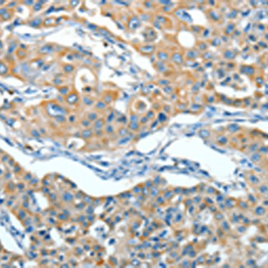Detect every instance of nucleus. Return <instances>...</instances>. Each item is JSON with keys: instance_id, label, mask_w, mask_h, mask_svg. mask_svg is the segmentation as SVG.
<instances>
[{"instance_id": "nucleus-1", "label": "nucleus", "mask_w": 268, "mask_h": 268, "mask_svg": "<svg viewBox=\"0 0 268 268\" xmlns=\"http://www.w3.org/2000/svg\"><path fill=\"white\" fill-rule=\"evenodd\" d=\"M46 110L48 112L49 115L55 117L60 115H65L66 113H67L66 109H65L60 105L55 103V102L48 103V105H47Z\"/></svg>"}, {"instance_id": "nucleus-2", "label": "nucleus", "mask_w": 268, "mask_h": 268, "mask_svg": "<svg viewBox=\"0 0 268 268\" xmlns=\"http://www.w3.org/2000/svg\"><path fill=\"white\" fill-rule=\"evenodd\" d=\"M79 96L78 94L75 91L71 92L66 95V101L70 104H75L78 102Z\"/></svg>"}, {"instance_id": "nucleus-3", "label": "nucleus", "mask_w": 268, "mask_h": 268, "mask_svg": "<svg viewBox=\"0 0 268 268\" xmlns=\"http://www.w3.org/2000/svg\"><path fill=\"white\" fill-rule=\"evenodd\" d=\"M106 125V120L103 118H99L93 123V126L94 130L102 129Z\"/></svg>"}, {"instance_id": "nucleus-4", "label": "nucleus", "mask_w": 268, "mask_h": 268, "mask_svg": "<svg viewBox=\"0 0 268 268\" xmlns=\"http://www.w3.org/2000/svg\"><path fill=\"white\" fill-rule=\"evenodd\" d=\"M53 51V47L51 45L46 44L44 45L41 48L38 50V54H47L51 53Z\"/></svg>"}, {"instance_id": "nucleus-5", "label": "nucleus", "mask_w": 268, "mask_h": 268, "mask_svg": "<svg viewBox=\"0 0 268 268\" xmlns=\"http://www.w3.org/2000/svg\"><path fill=\"white\" fill-rule=\"evenodd\" d=\"M93 134V131L91 129H90V128H86V129L82 131L81 135V136L85 138V139H89L91 137H92Z\"/></svg>"}, {"instance_id": "nucleus-6", "label": "nucleus", "mask_w": 268, "mask_h": 268, "mask_svg": "<svg viewBox=\"0 0 268 268\" xmlns=\"http://www.w3.org/2000/svg\"><path fill=\"white\" fill-rule=\"evenodd\" d=\"M86 118H87L88 120H90L92 123H93L96 120L99 119V115H98L97 113L95 112V111H91V112L88 113L87 116H86Z\"/></svg>"}, {"instance_id": "nucleus-7", "label": "nucleus", "mask_w": 268, "mask_h": 268, "mask_svg": "<svg viewBox=\"0 0 268 268\" xmlns=\"http://www.w3.org/2000/svg\"><path fill=\"white\" fill-rule=\"evenodd\" d=\"M107 106H108V104H107L103 100H99L96 102L95 104V108L96 109L98 110H101L103 111V110H105V108H106Z\"/></svg>"}, {"instance_id": "nucleus-8", "label": "nucleus", "mask_w": 268, "mask_h": 268, "mask_svg": "<svg viewBox=\"0 0 268 268\" xmlns=\"http://www.w3.org/2000/svg\"><path fill=\"white\" fill-rule=\"evenodd\" d=\"M83 101L84 102V103L86 104V105L88 106H90V105H93L94 102V101L91 97H90L88 95H84L83 97Z\"/></svg>"}, {"instance_id": "nucleus-9", "label": "nucleus", "mask_w": 268, "mask_h": 268, "mask_svg": "<svg viewBox=\"0 0 268 268\" xmlns=\"http://www.w3.org/2000/svg\"><path fill=\"white\" fill-rule=\"evenodd\" d=\"M29 24L31 26L34 27V28H37V27H39L42 24V20L40 19H33V20H31L29 22Z\"/></svg>"}, {"instance_id": "nucleus-10", "label": "nucleus", "mask_w": 268, "mask_h": 268, "mask_svg": "<svg viewBox=\"0 0 268 268\" xmlns=\"http://www.w3.org/2000/svg\"><path fill=\"white\" fill-rule=\"evenodd\" d=\"M16 55L19 59H23L27 56V53L22 48L19 49V50L16 51Z\"/></svg>"}, {"instance_id": "nucleus-11", "label": "nucleus", "mask_w": 268, "mask_h": 268, "mask_svg": "<svg viewBox=\"0 0 268 268\" xmlns=\"http://www.w3.org/2000/svg\"><path fill=\"white\" fill-rule=\"evenodd\" d=\"M63 70L65 71V72L69 73H71L72 71H74L75 67L72 65H70V64H66V65H65L63 66Z\"/></svg>"}, {"instance_id": "nucleus-12", "label": "nucleus", "mask_w": 268, "mask_h": 268, "mask_svg": "<svg viewBox=\"0 0 268 268\" xmlns=\"http://www.w3.org/2000/svg\"><path fill=\"white\" fill-rule=\"evenodd\" d=\"M54 22H56V20H55V19L54 17H48L45 19V20L43 22V25H44V26H50V25H53Z\"/></svg>"}, {"instance_id": "nucleus-13", "label": "nucleus", "mask_w": 268, "mask_h": 268, "mask_svg": "<svg viewBox=\"0 0 268 268\" xmlns=\"http://www.w3.org/2000/svg\"><path fill=\"white\" fill-rule=\"evenodd\" d=\"M81 125L84 126V127L86 128H89L92 125L91 122L89 120H88L86 117H85V118L82 119L81 121Z\"/></svg>"}, {"instance_id": "nucleus-14", "label": "nucleus", "mask_w": 268, "mask_h": 268, "mask_svg": "<svg viewBox=\"0 0 268 268\" xmlns=\"http://www.w3.org/2000/svg\"><path fill=\"white\" fill-rule=\"evenodd\" d=\"M139 125L137 122H130L128 125V128L132 131H137L139 129Z\"/></svg>"}, {"instance_id": "nucleus-15", "label": "nucleus", "mask_w": 268, "mask_h": 268, "mask_svg": "<svg viewBox=\"0 0 268 268\" xmlns=\"http://www.w3.org/2000/svg\"><path fill=\"white\" fill-rule=\"evenodd\" d=\"M103 100L107 104H110L113 100V96L111 94H108L105 95L103 98Z\"/></svg>"}, {"instance_id": "nucleus-16", "label": "nucleus", "mask_w": 268, "mask_h": 268, "mask_svg": "<svg viewBox=\"0 0 268 268\" xmlns=\"http://www.w3.org/2000/svg\"><path fill=\"white\" fill-rule=\"evenodd\" d=\"M105 131L108 134H112L114 132V128L111 124H108L105 125Z\"/></svg>"}, {"instance_id": "nucleus-17", "label": "nucleus", "mask_w": 268, "mask_h": 268, "mask_svg": "<svg viewBox=\"0 0 268 268\" xmlns=\"http://www.w3.org/2000/svg\"><path fill=\"white\" fill-rule=\"evenodd\" d=\"M7 71H8V67L4 63V62H1V74H4L7 73Z\"/></svg>"}, {"instance_id": "nucleus-18", "label": "nucleus", "mask_w": 268, "mask_h": 268, "mask_svg": "<svg viewBox=\"0 0 268 268\" xmlns=\"http://www.w3.org/2000/svg\"><path fill=\"white\" fill-rule=\"evenodd\" d=\"M11 15H12V13H11V11L8 10L6 13H4V14L1 15V18H2V19L3 20H8V19L11 17Z\"/></svg>"}, {"instance_id": "nucleus-19", "label": "nucleus", "mask_w": 268, "mask_h": 268, "mask_svg": "<svg viewBox=\"0 0 268 268\" xmlns=\"http://www.w3.org/2000/svg\"><path fill=\"white\" fill-rule=\"evenodd\" d=\"M127 133H128V129H127V128H125L124 127H122L120 128V129H119V131H118L119 135L122 136H125V135H126L127 134Z\"/></svg>"}, {"instance_id": "nucleus-20", "label": "nucleus", "mask_w": 268, "mask_h": 268, "mask_svg": "<svg viewBox=\"0 0 268 268\" xmlns=\"http://www.w3.org/2000/svg\"><path fill=\"white\" fill-rule=\"evenodd\" d=\"M115 117V113L112 111L111 113H109V114L108 116L106 119V122H108V123H111L112 121H113Z\"/></svg>"}, {"instance_id": "nucleus-21", "label": "nucleus", "mask_w": 268, "mask_h": 268, "mask_svg": "<svg viewBox=\"0 0 268 268\" xmlns=\"http://www.w3.org/2000/svg\"><path fill=\"white\" fill-rule=\"evenodd\" d=\"M59 89V92H60L62 95H66L67 94H68V91H69L68 87H67V86H62V87H60Z\"/></svg>"}, {"instance_id": "nucleus-22", "label": "nucleus", "mask_w": 268, "mask_h": 268, "mask_svg": "<svg viewBox=\"0 0 268 268\" xmlns=\"http://www.w3.org/2000/svg\"><path fill=\"white\" fill-rule=\"evenodd\" d=\"M56 121L59 122V123H64L66 122V119L65 117V115H60L56 117Z\"/></svg>"}, {"instance_id": "nucleus-23", "label": "nucleus", "mask_w": 268, "mask_h": 268, "mask_svg": "<svg viewBox=\"0 0 268 268\" xmlns=\"http://www.w3.org/2000/svg\"><path fill=\"white\" fill-rule=\"evenodd\" d=\"M41 8H42V4L40 2H37L34 5V10H35V11H38Z\"/></svg>"}, {"instance_id": "nucleus-24", "label": "nucleus", "mask_w": 268, "mask_h": 268, "mask_svg": "<svg viewBox=\"0 0 268 268\" xmlns=\"http://www.w3.org/2000/svg\"><path fill=\"white\" fill-rule=\"evenodd\" d=\"M130 122H137V116L136 114H132L130 117Z\"/></svg>"}, {"instance_id": "nucleus-25", "label": "nucleus", "mask_w": 268, "mask_h": 268, "mask_svg": "<svg viewBox=\"0 0 268 268\" xmlns=\"http://www.w3.org/2000/svg\"><path fill=\"white\" fill-rule=\"evenodd\" d=\"M16 47V43H13V44H11V45H10V47H9V50H8V51H9V53H12L13 51H14V50H15V48Z\"/></svg>"}, {"instance_id": "nucleus-26", "label": "nucleus", "mask_w": 268, "mask_h": 268, "mask_svg": "<svg viewBox=\"0 0 268 268\" xmlns=\"http://www.w3.org/2000/svg\"><path fill=\"white\" fill-rule=\"evenodd\" d=\"M16 2H10L8 5H7V7H10V8H11V7L16 6Z\"/></svg>"}, {"instance_id": "nucleus-27", "label": "nucleus", "mask_w": 268, "mask_h": 268, "mask_svg": "<svg viewBox=\"0 0 268 268\" xmlns=\"http://www.w3.org/2000/svg\"><path fill=\"white\" fill-rule=\"evenodd\" d=\"M23 3L26 4V5H32V4H33L34 2L32 1H25V2Z\"/></svg>"}, {"instance_id": "nucleus-28", "label": "nucleus", "mask_w": 268, "mask_h": 268, "mask_svg": "<svg viewBox=\"0 0 268 268\" xmlns=\"http://www.w3.org/2000/svg\"><path fill=\"white\" fill-rule=\"evenodd\" d=\"M78 2L77 1H71V2H70V5H75V7L76 5H77V4H78Z\"/></svg>"}]
</instances>
